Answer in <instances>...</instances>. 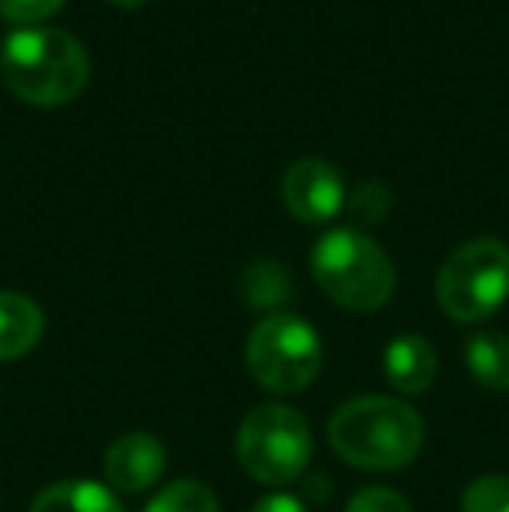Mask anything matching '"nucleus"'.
Returning <instances> with one entry per match:
<instances>
[{"label":"nucleus","instance_id":"1","mask_svg":"<svg viewBox=\"0 0 509 512\" xmlns=\"http://www.w3.org/2000/svg\"><path fill=\"white\" fill-rule=\"evenodd\" d=\"M0 77L21 102L56 108L88 88L91 60L63 28H18L0 42Z\"/></svg>","mask_w":509,"mask_h":512},{"label":"nucleus","instance_id":"2","mask_svg":"<svg viewBox=\"0 0 509 512\" xmlns=\"http://www.w3.org/2000/svg\"><path fill=\"white\" fill-rule=\"evenodd\" d=\"M426 425L412 405L384 394L346 401L328 422V443L346 464L363 471H401L422 450Z\"/></svg>","mask_w":509,"mask_h":512},{"label":"nucleus","instance_id":"3","mask_svg":"<svg viewBox=\"0 0 509 512\" xmlns=\"http://www.w3.org/2000/svg\"><path fill=\"white\" fill-rule=\"evenodd\" d=\"M311 272L328 300L356 314L381 310L398 283L387 251L356 227L328 230L311 251Z\"/></svg>","mask_w":509,"mask_h":512},{"label":"nucleus","instance_id":"4","mask_svg":"<svg viewBox=\"0 0 509 512\" xmlns=\"http://www.w3.org/2000/svg\"><path fill=\"white\" fill-rule=\"evenodd\" d=\"M436 300L450 321L475 324L492 317L509 300V244L475 237L450 251L436 276Z\"/></svg>","mask_w":509,"mask_h":512},{"label":"nucleus","instance_id":"5","mask_svg":"<svg viewBox=\"0 0 509 512\" xmlns=\"http://www.w3.org/2000/svg\"><path fill=\"white\" fill-rule=\"evenodd\" d=\"M321 338L304 317L272 310L252 328L245 345V366L269 394H297L321 373Z\"/></svg>","mask_w":509,"mask_h":512},{"label":"nucleus","instance_id":"6","mask_svg":"<svg viewBox=\"0 0 509 512\" xmlns=\"http://www.w3.org/2000/svg\"><path fill=\"white\" fill-rule=\"evenodd\" d=\"M314 439L307 418L283 401L252 408L238 429V460L255 481L283 488L297 481L311 464Z\"/></svg>","mask_w":509,"mask_h":512},{"label":"nucleus","instance_id":"7","mask_svg":"<svg viewBox=\"0 0 509 512\" xmlns=\"http://www.w3.org/2000/svg\"><path fill=\"white\" fill-rule=\"evenodd\" d=\"M279 196L300 223H328L346 209V182L321 157H300L283 171Z\"/></svg>","mask_w":509,"mask_h":512},{"label":"nucleus","instance_id":"8","mask_svg":"<svg viewBox=\"0 0 509 512\" xmlns=\"http://www.w3.org/2000/svg\"><path fill=\"white\" fill-rule=\"evenodd\" d=\"M164 467H168V450L150 432H126L105 453V481L112 492H147L164 478Z\"/></svg>","mask_w":509,"mask_h":512},{"label":"nucleus","instance_id":"9","mask_svg":"<svg viewBox=\"0 0 509 512\" xmlns=\"http://www.w3.org/2000/svg\"><path fill=\"white\" fill-rule=\"evenodd\" d=\"M436 366H440L436 349L422 335H398L384 349V377L405 398L429 391V384L436 380Z\"/></svg>","mask_w":509,"mask_h":512},{"label":"nucleus","instance_id":"10","mask_svg":"<svg viewBox=\"0 0 509 512\" xmlns=\"http://www.w3.org/2000/svg\"><path fill=\"white\" fill-rule=\"evenodd\" d=\"M42 331H46V314L32 297L0 290V363L32 352Z\"/></svg>","mask_w":509,"mask_h":512},{"label":"nucleus","instance_id":"11","mask_svg":"<svg viewBox=\"0 0 509 512\" xmlns=\"http://www.w3.org/2000/svg\"><path fill=\"white\" fill-rule=\"evenodd\" d=\"M28 512H123V502L102 481L70 478L42 488Z\"/></svg>","mask_w":509,"mask_h":512},{"label":"nucleus","instance_id":"12","mask_svg":"<svg viewBox=\"0 0 509 512\" xmlns=\"http://www.w3.org/2000/svg\"><path fill=\"white\" fill-rule=\"evenodd\" d=\"M468 370L485 391H509V335L478 331L464 345Z\"/></svg>","mask_w":509,"mask_h":512},{"label":"nucleus","instance_id":"13","mask_svg":"<svg viewBox=\"0 0 509 512\" xmlns=\"http://www.w3.org/2000/svg\"><path fill=\"white\" fill-rule=\"evenodd\" d=\"M143 512H220V506H217V495L203 481L182 478L164 485Z\"/></svg>","mask_w":509,"mask_h":512},{"label":"nucleus","instance_id":"14","mask_svg":"<svg viewBox=\"0 0 509 512\" xmlns=\"http://www.w3.org/2000/svg\"><path fill=\"white\" fill-rule=\"evenodd\" d=\"M290 297V276L283 265L258 262L245 272V300L252 307H276Z\"/></svg>","mask_w":509,"mask_h":512},{"label":"nucleus","instance_id":"15","mask_svg":"<svg viewBox=\"0 0 509 512\" xmlns=\"http://www.w3.org/2000/svg\"><path fill=\"white\" fill-rule=\"evenodd\" d=\"M461 512H509V474L475 478L461 495Z\"/></svg>","mask_w":509,"mask_h":512},{"label":"nucleus","instance_id":"16","mask_svg":"<svg viewBox=\"0 0 509 512\" xmlns=\"http://www.w3.org/2000/svg\"><path fill=\"white\" fill-rule=\"evenodd\" d=\"M346 206L360 223H381L387 209H391V192H387L384 182H363L353 192V199H346Z\"/></svg>","mask_w":509,"mask_h":512},{"label":"nucleus","instance_id":"17","mask_svg":"<svg viewBox=\"0 0 509 512\" xmlns=\"http://www.w3.org/2000/svg\"><path fill=\"white\" fill-rule=\"evenodd\" d=\"M67 0H0V14L21 28H35V21L53 18Z\"/></svg>","mask_w":509,"mask_h":512},{"label":"nucleus","instance_id":"18","mask_svg":"<svg viewBox=\"0 0 509 512\" xmlns=\"http://www.w3.org/2000/svg\"><path fill=\"white\" fill-rule=\"evenodd\" d=\"M346 512H412V506L394 488H363L349 499Z\"/></svg>","mask_w":509,"mask_h":512},{"label":"nucleus","instance_id":"19","mask_svg":"<svg viewBox=\"0 0 509 512\" xmlns=\"http://www.w3.org/2000/svg\"><path fill=\"white\" fill-rule=\"evenodd\" d=\"M252 512H307V509H304V502H300L297 495L276 492V495H265V499H258Z\"/></svg>","mask_w":509,"mask_h":512},{"label":"nucleus","instance_id":"20","mask_svg":"<svg viewBox=\"0 0 509 512\" xmlns=\"http://www.w3.org/2000/svg\"><path fill=\"white\" fill-rule=\"evenodd\" d=\"M112 7H123V11H133V7H143L147 0H109Z\"/></svg>","mask_w":509,"mask_h":512}]
</instances>
